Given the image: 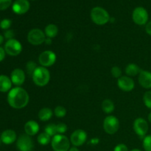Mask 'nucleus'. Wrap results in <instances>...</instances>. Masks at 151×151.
<instances>
[{
    "label": "nucleus",
    "mask_w": 151,
    "mask_h": 151,
    "mask_svg": "<svg viewBox=\"0 0 151 151\" xmlns=\"http://www.w3.org/2000/svg\"><path fill=\"white\" fill-rule=\"evenodd\" d=\"M29 97L27 91L20 86L11 88L7 94V103L15 109H22L29 103Z\"/></svg>",
    "instance_id": "obj_1"
},
{
    "label": "nucleus",
    "mask_w": 151,
    "mask_h": 151,
    "mask_svg": "<svg viewBox=\"0 0 151 151\" xmlns=\"http://www.w3.org/2000/svg\"><path fill=\"white\" fill-rule=\"evenodd\" d=\"M33 83L40 87L45 86L50 80V73L48 69L44 66H38L32 75Z\"/></svg>",
    "instance_id": "obj_2"
},
{
    "label": "nucleus",
    "mask_w": 151,
    "mask_h": 151,
    "mask_svg": "<svg viewBox=\"0 0 151 151\" xmlns=\"http://www.w3.org/2000/svg\"><path fill=\"white\" fill-rule=\"evenodd\" d=\"M91 19L96 24L104 25L110 21V16L104 8L95 7L91 11Z\"/></svg>",
    "instance_id": "obj_3"
},
{
    "label": "nucleus",
    "mask_w": 151,
    "mask_h": 151,
    "mask_svg": "<svg viewBox=\"0 0 151 151\" xmlns=\"http://www.w3.org/2000/svg\"><path fill=\"white\" fill-rule=\"evenodd\" d=\"M51 145L54 151H69L70 141L66 136L57 134L52 138Z\"/></svg>",
    "instance_id": "obj_4"
},
{
    "label": "nucleus",
    "mask_w": 151,
    "mask_h": 151,
    "mask_svg": "<svg viewBox=\"0 0 151 151\" xmlns=\"http://www.w3.org/2000/svg\"><path fill=\"white\" fill-rule=\"evenodd\" d=\"M46 35L44 32L38 28L32 29L27 34V41L32 45L38 46L44 43Z\"/></svg>",
    "instance_id": "obj_5"
},
{
    "label": "nucleus",
    "mask_w": 151,
    "mask_h": 151,
    "mask_svg": "<svg viewBox=\"0 0 151 151\" xmlns=\"http://www.w3.org/2000/svg\"><path fill=\"white\" fill-rule=\"evenodd\" d=\"M119 119L114 116H108L107 117L105 118L103 121V129L105 132L107 133L108 134H114L115 133L117 132L119 130Z\"/></svg>",
    "instance_id": "obj_6"
},
{
    "label": "nucleus",
    "mask_w": 151,
    "mask_h": 151,
    "mask_svg": "<svg viewBox=\"0 0 151 151\" xmlns=\"http://www.w3.org/2000/svg\"><path fill=\"white\" fill-rule=\"evenodd\" d=\"M133 21L138 25L147 24L148 21V13L143 7H137L133 11Z\"/></svg>",
    "instance_id": "obj_7"
},
{
    "label": "nucleus",
    "mask_w": 151,
    "mask_h": 151,
    "mask_svg": "<svg viewBox=\"0 0 151 151\" xmlns=\"http://www.w3.org/2000/svg\"><path fill=\"white\" fill-rule=\"evenodd\" d=\"M16 147L19 151H32L34 147L33 141L30 136L22 134L16 141Z\"/></svg>",
    "instance_id": "obj_8"
},
{
    "label": "nucleus",
    "mask_w": 151,
    "mask_h": 151,
    "mask_svg": "<svg viewBox=\"0 0 151 151\" xmlns=\"http://www.w3.org/2000/svg\"><path fill=\"white\" fill-rule=\"evenodd\" d=\"M4 50L6 53L10 56H17L22 52V46L18 40L13 39L7 40L4 44Z\"/></svg>",
    "instance_id": "obj_9"
},
{
    "label": "nucleus",
    "mask_w": 151,
    "mask_h": 151,
    "mask_svg": "<svg viewBox=\"0 0 151 151\" xmlns=\"http://www.w3.org/2000/svg\"><path fill=\"white\" fill-rule=\"evenodd\" d=\"M56 61V55L54 52L50 50H46L42 52L38 57V62L41 66L50 67L52 66Z\"/></svg>",
    "instance_id": "obj_10"
},
{
    "label": "nucleus",
    "mask_w": 151,
    "mask_h": 151,
    "mask_svg": "<svg viewBox=\"0 0 151 151\" xmlns=\"http://www.w3.org/2000/svg\"><path fill=\"white\" fill-rule=\"evenodd\" d=\"M134 130L140 138H145L148 131V124L143 118H137L134 122Z\"/></svg>",
    "instance_id": "obj_11"
},
{
    "label": "nucleus",
    "mask_w": 151,
    "mask_h": 151,
    "mask_svg": "<svg viewBox=\"0 0 151 151\" xmlns=\"http://www.w3.org/2000/svg\"><path fill=\"white\" fill-rule=\"evenodd\" d=\"M87 134L82 129H78L74 131L70 137V142L75 147L83 145L86 142Z\"/></svg>",
    "instance_id": "obj_12"
},
{
    "label": "nucleus",
    "mask_w": 151,
    "mask_h": 151,
    "mask_svg": "<svg viewBox=\"0 0 151 151\" xmlns=\"http://www.w3.org/2000/svg\"><path fill=\"white\" fill-rule=\"evenodd\" d=\"M30 4L28 0H16L12 5L13 11L16 14L22 15L29 10Z\"/></svg>",
    "instance_id": "obj_13"
},
{
    "label": "nucleus",
    "mask_w": 151,
    "mask_h": 151,
    "mask_svg": "<svg viewBox=\"0 0 151 151\" xmlns=\"http://www.w3.org/2000/svg\"><path fill=\"white\" fill-rule=\"evenodd\" d=\"M117 85L122 91H131L135 87V83L131 77L122 76L118 79Z\"/></svg>",
    "instance_id": "obj_14"
},
{
    "label": "nucleus",
    "mask_w": 151,
    "mask_h": 151,
    "mask_svg": "<svg viewBox=\"0 0 151 151\" xmlns=\"http://www.w3.org/2000/svg\"><path fill=\"white\" fill-rule=\"evenodd\" d=\"M25 72L22 69H15L10 74V79L13 84L16 86H20L25 81Z\"/></svg>",
    "instance_id": "obj_15"
},
{
    "label": "nucleus",
    "mask_w": 151,
    "mask_h": 151,
    "mask_svg": "<svg viewBox=\"0 0 151 151\" xmlns=\"http://www.w3.org/2000/svg\"><path fill=\"white\" fill-rule=\"evenodd\" d=\"M0 138H1L2 143L5 145H10L16 141L17 136H16V132L13 130L7 129L1 133Z\"/></svg>",
    "instance_id": "obj_16"
},
{
    "label": "nucleus",
    "mask_w": 151,
    "mask_h": 151,
    "mask_svg": "<svg viewBox=\"0 0 151 151\" xmlns=\"http://www.w3.org/2000/svg\"><path fill=\"white\" fill-rule=\"evenodd\" d=\"M139 83L145 88H151V72L142 70L139 75Z\"/></svg>",
    "instance_id": "obj_17"
},
{
    "label": "nucleus",
    "mask_w": 151,
    "mask_h": 151,
    "mask_svg": "<svg viewBox=\"0 0 151 151\" xmlns=\"http://www.w3.org/2000/svg\"><path fill=\"white\" fill-rule=\"evenodd\" d=\"M39 128L40 127L38 123L34 120L27 121L24 125L25 133L30 137L36 135L39 131Z\"/></svg>",
    "instance_id": "obj_18"
},
{
    "label": "nucleus",
    "mask_w": 151,
    "mask_h": 151,
    "mask_svg": "<svg viewBox=\"0 0 151 151\" xmlns=\"http://www.w3.org/2000/svg\"><path fill=\"white\" fill-rule=\"evenodd\" d=\"M11 79L8 76L4 75H0V92H7L11 90Z\"/></svg>",
    "instance_id": "obj_19"
},
{
    "label": "nucleus",
    "mask_w": 151,
    "mask_h": 151,
    "mask_svg": "<svg viewBox=\"0 0 151 151\" xmlns=\"http://www.w3.org/2000/svg\"><path fill=\"white\" fill-rule=\"evenodd\" d=\"M44 33H45L47 38H55L57 36L58 33V27L54 24H50L44 29Z\"/></svg>",
    "instance_id": "obj_20"
},
{
    "label": "nucleus",
    "mask_w": 151,
    "mask_h": 151,
    "mask_svg": "<svg viewBox=\"0 0 151 151\" xmlns=\"http://www.w3.org/2000/svg\"><path fill=\"white\" fill-rule=\"evenodd\" d=\"M52 114V111L50 108H43L39 111L38 115L40 120L43 121V122H46V121H48L51 119Z\"/></svg>",
    "instance_id": "obj_21"
},
{
    "label": "nucleus",
    "mask_w": 151,
    "mask_h": 151,
    "mask_svg": "<svg viewBox=\"0 0 151 151\" xmlns=\"http://www.w3.org/2000/svg\"><path fill=\"white\" fill-rule=\"evenodd\" d=\"M141 69L135 63H129L125 68V73L128 77H134L137 75H139Z\"/></svg>",
    "instance_id": "obj_22"
},
{
    "label": "nucleus",
    "mask_w": 151,
    "mask_h": 151,
    "mask_svg": "<svg viewBox=\"0 0 151 151\" xmlns=\"http://www.w3.org/2000/svg\"><path fill=\"white\" fill-rule=\"evenodd\" d=\"M102 109L106 114H111L114 111V104L109 99H106L102 103Z\"/></svg>",
    "instance_id": "obj_23"
},
{
    "label": "nucleus",
    "mask_w": 151,
    "mask_h": 151,
    "mask_svg": "<svg viewBox=\"0 0 151 151\" xmlns=\"http://www.w3.org/2000/svg\"><path fill=\"white\" fill-rule=\"evenodd\" d=\"M37 141H38V144L41 145H47L51 142L52 137L48 135L47 133L43 132L38 136Z\"/></svg>",
    "instance_id": "obj_24"
},
{
    "label": "nucleus",
    "mask_w": 151,
    "mask_h": 151,
    "mask_svg": "<svg viewBox=\"0 0 151 151\" xmlns=\"http://www.w3.org/2000/svg\"><path fill=\"white\" fill-rule=\"evenodd\" d=\"M44 132L47 133L48 135H50L51 137H53L54 136L57 135V125L54 123L48 124L44 128Z\"/></svg>",
    "instance_id": "obj_25"
},
{
    "label": "nucleus",
    "mask_w": 151,
    "mask_h": 151,
    "mask_svg": "<svg viewBox=\"0 0 151 151\" xmlns=\"http://www.w3.org/2000/svg\"><path fill=\"white\" fill-rule=\"evenodd\" d=\"M54 114L57 117L62 118L66 116V109L62 106H56L54 110Z\"/></svg>",
    "instance_id": "obj_26"
},
{
    "label": "nucleus",
    "mask_w": 151,
    "mask_h": 151,
    "mask_svg": "<svg viewBox=\"0 0 151 151\" xmlns=\"http://www.w3.org/2000/svg\"><path fill=\"white\" fill-rule=\"evenodd\" d=\"M38 66H36V63L33 61H29L26 64V71L27 73L29 75V76L32 77V74H33L34 71L36 69V68Z\"/></svg>",
    "instance_id": "obj_27"
},
{
    "label": "nucleus",
    "mask_w": 151,
    "mask_h": 151,
    "mask_svg": "<svg viewBox=\"0 0 151 151\" xmlns=\"http://www.w3.org/2000/svg\"><path fill=\"white\" fill-rule=\"evenodd\" d=\"M143 101L146 107L151 109V91H146L143 96Z\"/></svg>",
    "instance_id": "obj_28"
},
{
    "label": "nucleus",
    "mask_w": 151,
    "mask_h": 151,
    "mask_svg": "<svg viewBox=\"0 0 151 151\" xmlns=\"http://www.w3.org/2000/svg\"><path fill=\"white\" fill-rule=\"evenodd\" d=\"M143 147L145 151H151V135L146 136L144 138Z\"/></svg>",
    "instance_id": "obj_29"
},
{
    "label": "nucleus",
    "mask_w": 151,
    "mask_h": 151,
    "mask_svg": "<svg viewBox=\"0 0 151 151\" xmlns=\"http://www.w3.org/2000/svg\"><path fill=\"white\" fill-rule=\"evenodd\" d=\"M11 24L12 22L10 19H4L0 22V27H1V29H4V30H7V29H10Z\"/></svg>",
    "instance_id": "obj_30"
},
{
    "label": "nucleus",
    "mask_w": 151,
    "mask_h": 151,
    "mask_svg": "<svg viewBox=\"0 0 151 151\" xmlns=\"http://www.w3.org/2000/svg\"><path fill=\"white\" fill-rule=\"evenodd\" d=\"M111 73L112 76L115 78H118L122 77V69L118 66H114L112 67L111 70Z\"/></svg>",
    "instance_id": "obj_31"
},
{
    "label": "nucleus",
    "mask_w": 151,
    "mask_h": 151,
    "mask_svg": "<svg viewBox=\"0 0 151 151\" xmlns=\"http://www.w3.org/2000/svg\"><path fill=\"white\" fill-rule=\"evenodd\" d=\"M12 0H0V10H5L11 5Z\"/></svg>",
    "instance_id": "obj_32"
},
{
    "label": "nucleus",
    "mask_w": 151,
    "mask_h": 151,
    "mask_svg": "<svg viewBox=\"0 0 151 151\" xmlns=\"http://www.w3.org/2000/svg\"><path fill=\"white\" fill-rule=\"evenodd\" d=\"M67 131V125L63 122L57 124V131L58 134H63L66 132Z\"/></svg>",
    "instance_id": "obj_33"
},
{
    "label": "nucleus",
    "mask_w": 151,
    "mask_h": 151,
    "mask_svg": "<svg viewBox=\"0 0 151 151\" xmlns=\"http://www.w3.org/2000/svg\"><path fill=\"white\" fill-rule=\"evenodd\" d=\"M14 35H15L14 32H13V30H12V29H7V30H5V32H4V37L7 40L13 39Z\"/></svg>",
    "instance_id": "obj_34"
},
{
    "label": "nucleus",
    "mask_w": 151,
    "mask_h": 151,
    "mask_svg": "<svg viewBox=\"0 0 151 151\" xmlns=\"http://www.w3.org/2000/svg\"><path fill=\"white\" fill-rule=\"evenodd\" d=\"M114 151H128V148L125 144H119L114 147Z\"/></svg>",
    "instance_id": "obj_35"
},
{
    "label": "nucleus",
    "mask_w": 151,
    "mask_h": 151,
    "mask_svg": "<svg viewBox=\"0 0 151 151\" xmlns=\"http://www.w3.org/2000/svg\"><path fill=\"white\" fill-rule=\"evenodd\" d=\"M5 54L6 52L5 50H4V49L2 48L1 47H0V62H1L4 59V58H5Z\"/></svg>",
    "instance_id": "obj_36"
},
{
    "label": "nucleus",
    "mask_w": 151,
    "mask_h": 151,
    "mask_svg": "<svg viewBox=\"0 0 151 151\" xmlns=\"http://www.w3.org/2000/svg\"><path fill=\"white\" fill-rule=\"evenodd\" d=\"M145 30H146V32L151 36V21L150 22H147V24H146Z\"/></svg>",
    "instance_id": "obj_37"
},
{
    "label": "nucleus",
    "mask_w": 151,
    "mask_h": 151,
    "mask_svg": "<svg viewBox=\"0 0 151 151\" xmlns=\"http://www.w3.org/2000/svg\"><path fill=\"white\" fill-rule=\"evenodd\" d=\"M51 39H52V38H46V40H45V41H44V43H45L46 44H47V45H50V44H52Z\"/></svg>",
    "instance_id": "obj_38"
},
{
    "label": "nucleus",
    "mask_w": 151,
    "mask_h": 151,
    "mask_svg": "<svg viewBox=\"0 0 151 151\" xmlns=\"http://www.w3.org/2000/svg\"><path fill=\"white\" fill-rule=\"evenodd\" d=\"M98 142H99L98 139H91V141H90V143H91V144H97Z\"/></svg>",
    "instance_id": "obj_39"
},
{
    "label": "nucleus",
    "mask_w": 151,
    "mask_h": 151,
    "mask_svg": "<svg viewBox=\"0 0 151 151\" xmlns=\"http://www.w3.org/2000/svg\"><path fill=\"white\" fill-rule=\"evenodd\" d=\"M69 151H80V150H79V149L78 148V147H75V146H74V147H70V148H69Z\"/></svg>",
    "instance_id": "obj_40"
},
{
    "label": "nucleus",
    "mask_w": 151,
    "mask_h": 151,
    "mask_svg": "<svg viewBox=\"0 0 151 151\" xmlns=\"http://www.w3.org/2000/svg\"><path fill=\"white\" fill-rule=\"evenodd\" d=\"M4 37L2 35L0 34V46H1V44H3V42H4Z\"/></svg>",
    "instance_id": "obj_41"
},
{
    "label": "nucleus",
    "mask_w": 151,
    "mask_h": 151,
    "mask_svg": "<svg viewBox=\"0 0 151 151\" xmlns=\"http://www.w3.org/2000/svg\"><path fill=\"white\" fill-rule=\"evenodd\" d=\"M148 120H149V122L151 123V112L148 114Z\"/></svg>",
    "instance_id": "obj_42"
},
{
    "label": "nucleus",
    "mask_w": 151,
    "mask_h": 151,
    "mask_svg": "<svg viewBox=\"0 0 151 151\" xmlns=\"http://www.w3.org/2000/svg\"><path fill=\"white\" fill-rule=\"evenodd\" d=\"M131 151H141V150H139V149H133V150H131Z\"/></svg>",
    "instance_id": "obj_43"
},
{
    "label": "nucleus",
    "mask_w": 151,
    "mask_h": 151,
    "mask_svg": "<svg viewBox=\"0 0 151 151\" xmlns=\"http://www.w3.org/2000/svg\"><path fill=\"white\" fill-rule=\"evenodd\" d=\"M1 138H0V145H1Z\"/></svg>",
    "instance_id": "obj_44"
},
{
    "label": "nucleus",
    "mask_w": 151,
    "mask_h": 151,
    "mask_svg": "<svg viewBox=\"0 0 151 151\" xmlns=\"http://www.w3.org/2000/svg\"><path fill=\"white\" fill-rule=\"evenodd\" d=\"M32 1H33V0H32Z\"/></svg>",
    "instance_id": "obj_45"
}]
</instances>
